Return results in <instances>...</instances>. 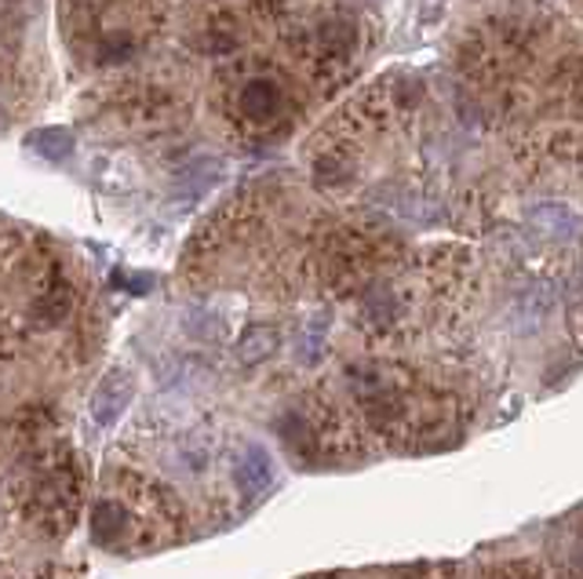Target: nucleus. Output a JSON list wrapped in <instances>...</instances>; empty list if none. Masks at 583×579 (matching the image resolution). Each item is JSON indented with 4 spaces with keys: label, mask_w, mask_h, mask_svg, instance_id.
I'll list each match as a JSON object with an SVG mask.
<instances>
[{
    "label": "nucleus",
    "mask_w": 583,
    "mask_h": 579,
    "mask_svg": "<svg viewBox=\"0 0 583 579\" xmlns=\"http://www.w3.org/2000/svg\"><path fill=\"white\" fill-rule=\"evenodd\" d=\"M284 110V92H281V84H274V81H248L245 88L238 92V113L245 117V121L252 124H270V121H278Z\"/></svg>",
    "instance_id": "obj_1"
},
{
    "label": "nucleus",
    "mask_w": 583,
    "mask_h": 579,
    "mask_svg": "<svg viewBox=\"0 0 583 579\" xmlns=\"http://www.w3.org/2000/svg\"><path fill=\"white\" fill-rule=\"evenodd\" d=\"M274 481V459L267 456V448L248 445L238 459V470H233V485L241 488V496H259L267 492Z\"/></svg>",
    "instance_id": "obj_2"
},
{
    "label": "nucleus",
    "mask_w": 583,
    "mask_h": 579,
    "mask_svg": "<svg viewBox=\"0 0 583 579\" xmlns=\"http://www.w3.org/2000/svg\"><path fill=\"white\" fill-rule=\"evenodd\" d=\"M132 401V379L124 372H110L106 379L99 383V390H95L92 398V415L99 426H110L117 415L129 409Z\"/></svg>",
    "instance_id": "obj_3"
},
{
    "label": "nucleus",
    "mask_w": 583,
    "mask_h": 579,
    "mask_svg": "<svg viewBox=\"0 0 583 579\" xmlns=\"http://www.w3.org/2000/svg\"><path fill=\"white\" fill-rule=\"evenodd\" d=\"M129 510L121 507L117 499H99L92 510V535L102 546H121L124 535H129Z\"/></svg>",
    "instance_id": "obj_4"
}]
</instances>
